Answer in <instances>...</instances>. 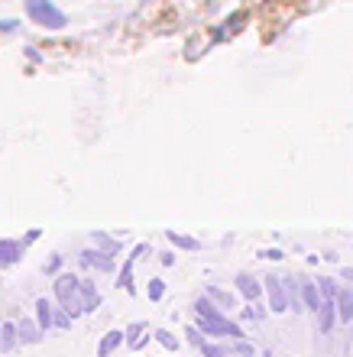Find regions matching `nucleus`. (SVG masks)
<instances>
[{"instance_id": "obj_20", "label": "nucleus", "mask_w": 353, "mask_h": 357, "mask_svg": "<svg viewBox=\"0 0 353 357\" xmlns=\"http://www.w3.org/2000/svg\"><path fill=\"white\" fill-rule=\"evenodd\" d=\"M166 237H168V241H172L175 247H182V250H201V241H195V237L175 234V231H166Z\"/></svg>"}, {"instance_id": "obj_4", "label": "nucleus", "mask_w": 353, "mask_h": 357, "mask_svg": "<svg viewBox=\"0 0 353 357\" xmlns=\"http://www.w3.org/2000/svg\"><path fill=\"white\" fill-rule=\"evenodd\" d=\"M262 286H266L269 312H276V315L288 312V289H285V280H282V276H276V273H269V276L262 280Z\"/></svg>"}, {"instance_id": "obj_1", "label": "nucleus", "mask_w": 353, "mask_h": 357, "mask_svg": "<svg viewBox=\"0 0 353 357\" xmlns=\"http://www.w3.org/2000/svg\"><path fill=\"white\" fill-rule=\"evenodd\" d=\"M52 296H56V302L72 319L88 315V312H84V302H81V280H78L74 273H58L56 282H52Z\"/></svg>"}, {"instance_id": "obj_32", "label": "nucleus", "mask_w": 353, "mask_h": 357, "mask_svg": "<svg viewBox=\"0 0 353 357\" xmlns=\"http://www.w3.org/2000/svg\"><path fill=\"white\" fill-rule=\"evenodd\" d=\"M26 56L33 59V62H42V56H39V49H33V46H26Z\"/></svg>"}, {"instance_id": "obj_11", "label": "nucleus", "mask_w": 353, "mask_h": 357, "mask_svg": "<svg viewBox=\"0 0 353 357\" xmlns=\"http://www.w3.org/2000/svg\"><path fill=\"white\" fill-rule=\"evenodd\" d=\"M17 335H19V344H39V341H42V328H39V321H33V319H19Z\"/></svg>"}, {"instance_id": "obj_34", "label": "nucleus", "mask_w": 353, "mask_h": 357, "mask_svg": "<svg viewBox=\"0 0 353 357\" xmlns=\"http://www.w3.org/2000/svg\"><path fill=\"white\" fill-rule=\"evenodd\" d=\"M143 3H149V0H143Z\"/></svg>"}, {"instance_id": "obj_24", "label": "nucleus", "mask_w": 353, "mask_h": 357, "mask_svg": "<svg viewBox=\"0 0 353 357\" xmlns=\"http://www.w3.org/2000/svg\"><path fill=\"white\" fill-rule=\"evenodd\" d=\"M62 264H65V260H62V254H49V260L42 264V273H46V276H58Z\"/></svg>"}, {"instance_id": "obj_28", "label": "nucleus", "mask_w": 353, "mask_h": 357, "mask_svg": "<svg viewBox=\"0 0 353 357\" xmlns=\"http://www.w3.org/2000/svg\"><path fill=\"white\" fill-rule=\"evenodd\" d=\"M162 296H166V282H162V280H149V299L159 302Z\"/></svg>"}, {"instance_id": "obj_18", "label": "nucleus", "mask_w": 353, "mask_h": 357, "mask_svg": "<svg viewBox=\"0 0 353 357\" xmlns=\"http://www.w3.org/2000/svg\"><path fill=\"white\" fill-rule=\"evenodd\" d=\"M143 344H146V325H143V321H133L130 328H127V348L140 351Z\"/></svg>"}, {"instance_id": "obj_31", "label": "nucleus", "mask_w": 353, "mask_h": 357, "mask_svg": "<svg viewBox=\"0 0 353 357\" xmlns=\"http://www.w3.org/2000/svg\"><path fill=\"white\" fill-rule=\"evenodd\" d=\"M159 264H162V266H172V264H175V254H172V250H166V254L159 257Z\"/></svg>"}, {"instance_id": "obj_9", "label": "nucleus", "mask_w": 353, "mask_h": 357, "mask_svg": "<svg viewBox=\"0 0 353 357\" xmlns=\"http://www.w3.org/2000/svg\"><path fill=\"white\" fill-rule=\"evenodd\" d=\"M337 321H340L337 319V299H324L321 309H317V331H321V335H331Z\"/></svg>"}, {"instance_id": "obj_10", "label": "nucleus", "mask_w": 353, "mask_h": 357, "mask_svg": "<svg viewBox=\"0 0 353 357\" xmlns=\"http://www.w3.org/2000/svg\"><path fill=\"white\" fill-rule=\"evenodd\" d=\"M301 280V302H305V309L308 312H315L317 315V309H321V289H317V280H308V276H298Z\"/></svg>"}, {"instance_id": "obj_5", "label": "nucleus", "mask_w": 353, "mask_h": 357, "mask_svg": "<svg viewBox=\"0 0 353 357\" xmlns=\"http://www.w3.org/2000/svg\"><path fill=\"white\" fill-rule=\"evenodd\" d=\"M78 264L94 266V270H101V273H111L113 270V254H104V250H97V247H88V250L78 254Z\"/></svg>"}, {"instance_id": "obj_15", "label": "nucleus", "mask_w": 353, "mask_h": 357, "mask_svg": "<svg viewBox=\"0 0 353 357\" xmlns=\"http://www.w3.org/2000/svg\"><path fill=\"white\" fill-rule=\"evenodd\" d=\"M19 348V335H17V321H3L0 325V354H10V351Z\"/></svg>"}, {"instance_id": "obj_19", "label": "nucleus", "mask_w": 353, "mask_h": 357, "mask_svg": "<svg viewBox=\"0 0 353 357\" xmlns=\"http://www.w3.org/2000/svg\"><path fill=\"white\" fill-rule=\"evenodd\" d=\"M207 299H211L214 305H221V309H233V305H237V299H233L230 292H223L221 286H207Z\"/></svg>"}, {"instance_id": "obj_13", "label": "nucleus", "mask_w": 353, "mask_h": 357, "mask_svg": "<svg viewBox=\"0 0 353 357\" xmlns=\"http://www.w3.org/2000/svg\"><path fill=\"white\" fill-rule=\"evenodd\" d=\"M337 319L344 325H353V289L350 286H340L337 292Z\"/></svg>"}, {"instance_id": "obj_6", "label": "nucleus", "mask_w": 353, "mask_h": 357, "mask_svg": "<svg viewBox=\"0 0 353 357\" xmlns=\"http://www.w3.org/2000/svg\"><path fill=\"white\" fill-rule=\"evenodd\" d=\"M146 254V244H140V247H133L130 250V257H127V264L120 266V273H117V286H120V289H127L133 296V266H136V260H140V257Z\"/></svg>"}, {"instance_id": "obj_3", "label": "nucleus", "mask_w": 353, "mask_h": 357, "mask_svg": "<svg viewBox=\"0 0 353 357\" xmlns=\"http://www.w3.org/2000/svg\"><path fill=\"white\" fill-rule=\"evenodd\" d=\"M198 328L205 331L211 341H217V338H243V328H240V321H230L227 315H217V319H201L198 315V321H195Z\"/></svg>"}, {"instance_id": "obj_22", "label": "nucleus", "mask_w": 353, "mask_h": 357, "mask_svg": "<svg viewBox=\"0 0 353 357\" xmlns=\"http://www.w3.org/2000/svg\"><path fill=\"white\" fill-rule=\"evenodd\" d=\"M94 241H97V250H104V254H117L120 250V241H111L107 234H94Z\"/></svg>"}, {"instance_id": "obj_30", "label": "nucleus", "mask_w": 353, "mask_h": 357, "mask_svg": "<svg viewBox=\"0 0 353 357\" xmlns=\"http://www.w3.org/2000/svg\"><path fill=\"white\" fill-rule=\"evenodd\" d=\"M17 26H19L17 20H0V29H3V33H13Z\"/></svg>"}, {"instance_id": "obj_33", "label": "nucleus", "mask_w": 353, "mask_h": 357, "mask_svg": "<svg viewBox=\"0 0 353 357\" xmlns=\"http://www.w3.org/2000/svg\"><path fill=\"white\" fill-rule=\"evenodd\" d=\"M344 280L353 282V266H344Z\"/></svg>"}, {"instance_id": "obj_21", "label": "nucleus", "mask_w": 353, "mask_h": 357, "mask_svg": "<svg viewBox=\"0 0 353 357\" xmlns=\"http://www.w3.org/2000/svg\"><path fill=\"white\" fill-rule=\"evenodd\" d=\"M185 338H188V344H195L198 351H201V348H205V344H207V341H211V338H207V335H205V331L198 328V325H191V328L185 331Z\"/></svg>"}, {"instance_id": "obj_7", "label": "nucleus", "mask_w": 353, "mask_h": 357, "mask_svg": "<svg viewBox=\"0 0 353 357\" xmlns=\"http://www.w3.org/2000/svg\"><path fill=\"white\" fill-rule=\"evenodd\" d=\"M237 289H240V296L246 302H260V296L266 292V286H262V280H256L253 273H237Z\"/></svg>"}, {"instance_id": "obj_14", "label": "nucleus", "mask_w": 353, "mask_h": 357, "mask_svg": "<svg viewBox=\"0 0 353 357\" xmlns=\"http://www.w3.org/2000/svg\"><path fill=\"white\" fill-rule=\"evenodd\" d=\"M36 321H39V328L42 331L56 328V302L52 299H36Z\"/></svg>"}, {"instance_id": "obj_23", "label": "nucleus", "mask_w": 353, "mask_h": 357, "mask_svg": "<svg viewBox=\"0 0 353 357\" xmlns=\"http://www.w3.org/2000/svg\"><path fill=\"white\" fill-rule=\"evenodd\" d=\"M156 341H159V344H162L166 351H178V338L172 335V331H166V328L156 331Z\"/></svg>"}, {"instance_id": "obj_8", "label": "nucleus", "mask_w": 353, "mask_h": 357, "mask_svg": "<svg viewBox=\"0 0 353 357\" xmlns=\"http://www.w3.org/2000/svg\"><path fill=\"white\" fill-rule=\"evenodd\" d=\"M23 241H13V237H3L0 241V270H10L23 260Z\"/></svg>"}, {"instance_id": "obj_25", "label": "nucleus", "mask_w": 353, "mask_h": 357, "mask_svg": "<svg viewBox=\"0 0 353 357\" xmlns=\"http://www.w3.org/2000/svg\"><path fill=\"white\" fill-rule=\"evenodd\" d=\"M230 351H233V354H237V357H253V354H256V348H253L250 341H243V338H233Z\"/></svg>"}, {"instance_id": "obj_27", "label": "nucleus", "mask_w": 353, "mask_h": 357, "mask_svg": "<svg viewBox=\"0 0 353 357\" xmlns=\"http://www.w3.org/2000/svg\"><path fill=\"white\" fill-rule=\"evenodd\" d=\"M227 351L230 348H223V344H217V341H207L205 348H201V354L205 357H227Z\"/></svg>"}, {"instance_id": "obj_29", "label": "nucleus", "mask_w": 353, "mask_h": 357, "mask_svg": "<svg viewBox=\"0 0 353 357\" xmlns=\"http://www.w3.org/2000/svg\"><path fill=\"white\" fill-rule=\"evenodd\" d=\"M39 237H42V231H39V227H33V231H29V234L23 237V244H36Z\"/></svg>"}, {"instance_id": "obj_2", "label": "nucleus", "mask_w": 353, "mask_h": 357, "mask_svg": "<svg viewBox=\"0 0 353 357\" xmlns=\"http://www.w3.org/2000/svg\"><path fill=\"white\" fill-rule=\"evenodd\" d=\"M26 17L42 29H65L68 26V17L52 0H26Z\"/></svg>"}, {"instance_id": "obj_16", "label": "nucleus", "mask_w": 353, "mask_h": 357, "mask_svg": "<svg viewBox=\"0 0 353 357\" xmlns=\"http://www.w3.org/2000/svg\"><path fill=\"white\" fill-rule=\"evenodd\" d=\"M282 280H285V289H288V309H292V315H298L305 309V302H301V280L298 276H282Z\"/></svg>"}, {"instance_id": "obj_12", "label": "nucleus", "mask_w": 353, "mask_h": 357, "mask_svg": "<svg viewBox=\"0 0 353 357\" xmlns=\"http://www.w3.org/2000/svg\"><path fill=\"white\" fill-rule=\"evenodd\" d=\"M120 344H127V331L111 328V331H107V335L101 338V344H97V357H111L113 351L120 348Z\"/></svg>"}, {"instance_id": "obj_17", "label": "nucleus", "mask_w": 353, "mask_h": 357, "mask_svg": "<svg viewBox=\"0 0 353 357\" xmlns=\"http://www.w3.org/2000/svg\"><path fill=\"white\" fill-rule=\"evenodd\" d=\"M81 302H84V312H88V315L101 309V292H97V286H94L91 280H81Z\"/></svg>"}, {"instance_id": "obj_26", "label": "nucleus", "mask_w": 353, "mask_h": 357, "mask_svg": "<svg viewBox=\"0 0 353 357\" xmlns=\"http://www.w3.org/2000/svg\"><path fill=\"white\" fill-rule=\"evenodd\" d=\"M72 321H74L72 315H68V312L56 302V328H58V331H68V328H72Z\"/></svg>"}]
</instances>
